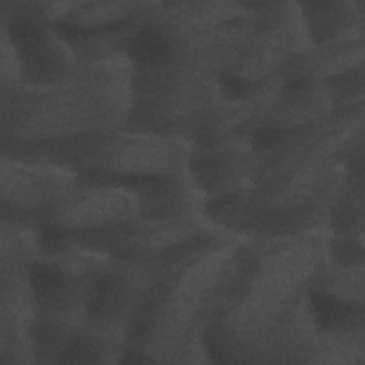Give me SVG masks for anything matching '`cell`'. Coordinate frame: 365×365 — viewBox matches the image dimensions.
<instances>
[{"label": "cell", "mask_w": 365, "mask_h": 365, "mask_svg": "<svg viewBox=\"0 0 365 365\" xmlns=\"http://www.w3.org/2000/svg\"><path fill=\"white\" fill-rule=\"evenodd\" d=\"M133 57L141 64H153L160 61L167 53L165 38L153 30L141 31L131 44Z\"/></svg>", "instance_id": "1"}]
</instances>
